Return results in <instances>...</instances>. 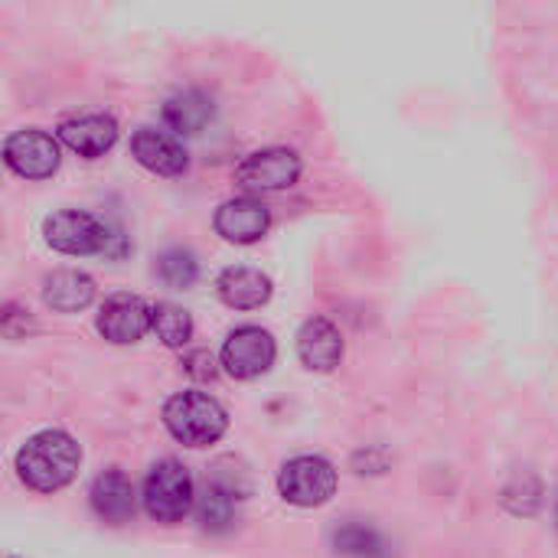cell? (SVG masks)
I'll return each mask as SVG.
<instances>
[{
  "label": "cell",
  "mask_w": 558,
  "mask_h": 558,
  "mask_svg": "<svg viewBox=\"0 0 558 558\" xmlns=\"http://www.w3.org/2000/svg\"><path fill=\"white\" fill-rule=\"evenodd\" d=\"M82 451L72 435L46 428L16 451V477L36 494H59L78 474Z\"/></svg>",
  "instance_id": "cell-1"
},
{
  "label": "cell",
  "mask_w": 558,
  "mask_h": 558,
  "mask_svg": "<svg viewBox=\"0 0 558 558\" xmlns=\"http://www.w3.org/2000/svg\"><path fill=\"white\" fill-rule=\"evenodd\" d=\"M163 425H167V432L180 445H186V448H209V445H216L226 435L229 415L206 392H177L163 405Z\"/></svg>",
  "instance_id": "cell-2"
},
{
  "label": "cell",
  "mask_w": 558,
  "mask_h": 558,
  "mask_svg": "<svg viewBox=\"0 0 558 558\" xmlns=\"http://www.w3.org/2000/svg\"><path fill=\"white\" fill-rule=\"evenodd\" d=\"M144 510L163 526H177L196 510L193 477L177 458H163L150 468L144 481Z\"/></svg>",
  "instance_id": "cell-3"
},
{
  "label": "cell",
  "mask_w": 558,
  "mask_h": 558,
  "mask_svg": "<svg viewBox=\"0 0 558 558\" xmlns=\"http://www.w3.org/2000/svg\"><path fill=\"white\" fill-rule=\"evenodd\" d=\"M278 494L291 507H304V510L324 507L337 494V468L317 454L291 458L278 474Z\"/></svg>",
  "instance_id": "cell-4"
},
{
  "label": "cell",
  "mask_w": 558,
  "mask_h": 558,
  "mask_svg": "<svg viewBox=\"0 0 558 558\" xmlns=\"http://www.w3.org/2000/svg\"><path fill=\"white\" fill-rule=\"evenodd\" d=\"M43 235L46 245L62 252V255H95V252H108V242L118 239L111 235V229L92 216V213H78V209H62L52 213L43 222Z\"/></svg>",
  "instance_id": "cell-5"
},
{
  "label": "cell",
  "mask_w": 558,
  "mask_h": 558,
  "mask_svg": "<svg viewBox=\"0 0 558 558\" xmlns=\"http://www.w3.org/2000/svg\"><path fill=\"white\" fill-rule=\"evenodd\" d=\"M275 356H278V347H275V337L255 324H245V327H235L226 343H222V353H219V363L222 369L232 376V379H255V376H265L271 366H275Z\"/></svg>",
  "instance_id": "cell-6"
},
{
  "label": "cell",
  "mask_w": 558,
  "mask_h": 558,
  "mask_svg": "<svg viewBox=\"0 0 558 558\" xmlns=\"http://www.w3.org/2000/svg\"><path fill=\"white\" fill-rule=\"evenodd\" d=\"M301 177V157L291 147H262L235 167V183L248 193H275L294 186Z\"/></svg>",
  "instance_id": "cell-7"
},
{
  "label": "cell",
  "mask_w": 558,
  "mask_h": 558,
  "mask_svg": "<svg viewBox=\"0 0 558 558\" xmlns=\"http://www.w3.org/2000/svg\"><path fill=\"white\" fill-rule=\"evenodd\" d=\"M3 160L23 180H46L59 170V144L52 134L26 128L3 141Z\"/></svg>",
  "instance_id": "cell-8"
},
{
  "label": "cell",
  "mask_w": 558,
  "mask_h": 558,
  "mask_svg": "<svg viewBox=\"0 0 558 558\" xmlns=\"http://www.w3.org/2000/svg\"><path fill=\"white\" fill-rule=\"evenodd\" d=\"M95 327L108 343H137L147 330H154V307H147L137 294H111L101 304Z\"/></svg>",
  "instance_id": "cell-9"
},
{
  "label": "cell",
  "mask_w": 558,
  "mask_h": 558,
  "mask_svg": "<svg viewBox=\"0 0 558 558\" xmlns=\"http://www.w3.org/2000/svg\"><path fill=\"white\" fill-rule=\"evenodd\" d=\"M216 232L232 242V245H255L268 226H271V213L265 203L252 199V196H235V199H226L219 209H216V219H213Z\"/></svg>",
  "instance_id": "cell-10"
},
{
  "label": "cell",
  "mask_w": 558,
  "mask_h": 558,
  "mask_svg": "<svg viewBox=\"0 0 558 558\" xmlns=\"http://www.w3.org/2000/svg\"><path fill=\"white\" fill-rule=\"evenodd\" d=\"M56 134L78 157H101L118 141V121L111 114H105V111L72 114V118H62L59 121V131Z\"/></svg>",
  "instance_id": "cell-11"
},
{
  "label": "cell",
  "mask_w": 558,
  "mask_h": 558,
  "mask_svg": "<svg viewBox=\"0 0 558 558\" xmlns=\"http://www.w3.org/2000/svg\"><path fill=\"white\" fill-rule=\"evenodd\" d=\"M131 154H134V160H137L144 170H150V173H157V177H180V173H186V167H190V157H186L183 144H180L173 134L157 131V128H141V131H134V137H131Z\"/></svg>",
  "instance_id": "cell-12"
},
{
  "label": "cell",
  "mask_w": 558,
  "mask_h": 558,
  "mask_svg": "<svg viewBox=\"0 0 558 558\" xmlns=\"http://www.w3.org/2000/svg\"><path fill=\"white\" fill-rule=\"evenodd\" d=\"M298 356L311 373H333L343 360V337L327 317H311L298 333Z\"/></svg>",
  "instance_id": "cell-13"
},
{
  "label": "cell",
  "mask_w": 558,
  "mask_h": 558,
  "mask_svg": "<svg viewBox=\"0 0 558 558\" xmlns=\"http://www.w3.org/2000/svg\"><path fill=\"white\" fill-rule=\"evenodd\" d=\"M88 500H92V510L111 526H121L134 517V484L118 468H108L105 474L95 477Z\"/></svg>",
  "instance_id": "cell-14"
},
{
  "label": "cell",
  "mask_w": 558,
  "mask_h": 558,
  "mask_svg": "<svg viewBox=\"0 0 558 558\" xmlns=\"http://www.w3.org/2000/svg\"><path fill=\"white\" fill-rule=\"evenodd\" d=\"M219 301L232 311H258L271 298V281L258 268H226L216 281Z\"/></svg>",
  "instance_id": "cell-15"
},
{
  "label": "cell",
  "mask_w": 558,
  "mask_h": 558,
  "mask_svg": "<svg viewBox=\"0 0 558 558\" xmlns=\"http://www.w3.org/2000/svg\"><path fill=\"white\" fill-rule=\"evenodd\" d=\"M43 301L59 314L85 311L95 301V281L78 268H59L43 281Z\"/></svg>",
  "instance_id": "cell-16"
},
{
  "label": "cell",
  "mask_w": 558,
  "mask_h": 558,
  "mask_svg": "<svg viewBox=\"0 0 558 558\" xmlns=\"http://www.w3.org/2000/svg\"><path fill=\"white\" fill-rule=\"evenodd\" d=\"M213 98L203 95L199 88H186L180 95H173L163 108V118L167 124L177 131V134H199L209 121H213Z\"/></svg>",
  "instance_id": "cell-17"
},
{
  "label": "cell",
  "mask_w": 558,
  "mask_h": 558,
  "mask_svg": "<svg viewBox=\"0 0 558 558\" xmlns=\"http://www.w3.org/2000/svg\"><path fill=\"white\" fill-rule=\"evenodd\" d=\"M235 494L219 481H206V490L196 497V520L206 533H226L235 523Z\"/></svg>",
  "instance_id": "cell-18"
},
{
  "label": "cell",
  "mask_w": 558,
  "mask_h": 558,
  "mask_svg": "<svg viewBox=\"0 0 558 558\" xmlns=\"http://www.w3.org/2000/svg\"><path fill=\"white\" fill-rule=\"evenodd\" d=\"M154 333L163 347L183 350L193 340V317L183 307L160 301V304H154Z\"/></svg>",
  "instance_id": "cell-19"
},
{
  "label": "cell",
  "mask_w": 558,
  "mask_h": 558,
  "mask_svg": "<svg viewBox=\"0 0 558 558\" xmlns=\"http://www.w3.org/2000/svg\"><path fill=\"white\" fill-rule=\"evenodd\" d=\"M333 549L340 556L379 558L383 556V539L373 530H366L360 523H350V526H343V530L333 533Z\"/></svg>",
  "instance_id": "cell-20"
},
{
  "label": "cell",
  "mask_w": 558,
  "mask_h": 558,
  "mask_svg": "<svg viewBox=\"0 0 558 558\" xmlns=\"http://www.w3.org/2000/svg\"><path fill=\"white\" fill-rule=\"evenodd\" d=\"M157 275L170 288H190L196 281L199 268H196V258H193L190 248H167L157 258Z\"/></svg>",
  "instance_id": "cell-21"
},
{
  "label": "cell",
  "mask_w": 558,
  "mask_h": 558,
  "mask_svg": "<svg viewBox=\"0 0 558 558\" xmlns=\"http://www.w3.org/2000/svg\"><path fill=\"white\" fill-rule=\"evenodd\" d=\"M543 504V487L533 474H523L517 477L507 490H504V507L513 513V517H533Z\"/></svg>",
  "instance_id": "cell-22"
},
{
  "label": "cell",
  "mask_w": 558,
  "mask_h": 558,
  "mask_svg": "<svg viewBox=\"0 0 558 558\" xmlns=\"http://www.w3.org/2000/svg\"><path fill=\"white\" fill-rule=\"evenodd\" d=\"M183 369H186V376H193V379H199V383H209V379H216V373H219L213 353H206V350L186 353V356H183Z\"/></svg>",
  "instance_id": "cell-23"
}]
</instances>
